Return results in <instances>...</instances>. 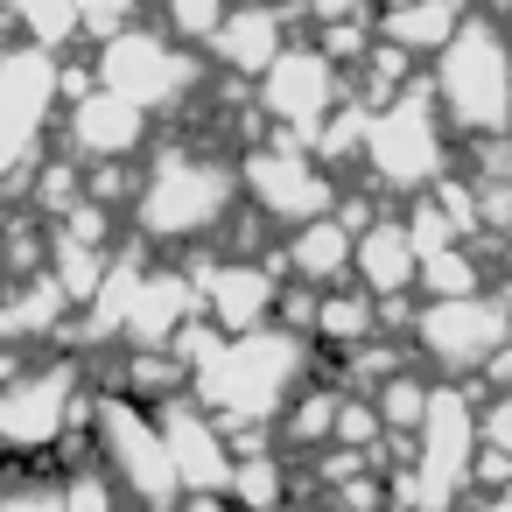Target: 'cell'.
<instances>
[{"label": "cell", "mask_w": 512, "mask_h": 512, "mask_svg": "<svg viewBox=\"0 0 512 512\" xmlns=\"http://www.w3.org/2000/svg\"><path fill=\"white\" fill-rule=\"evenodd\" d=\"M435 85H442V106L463 134H505L512 127V43L484 15H463V29L442 50Z\"/></svg>", "instance_id": "1"}, {"label": "cell", "mask_w": 512, "mask_h": 512, "mask_svg": "<svg viewBox=\"0 0 512 512\" xmlns=\"http://www.w3.org/2000/svg\"><path fill=\"white\" fill-rule=\"evenodd\" d=\"M421 344H428L442 365H463V372H477V365H491V358L512 344V316H505L498 302H484V295L435 302V309L421 316Z\"/></svg>", "instance_id": "2"}, {"label": "cell", "mask_w": 512, "mask_h": 512, "mask_svg": "<svg viewBox=\"0 0 512 512\" xmlns=\"http://www.w3.org/2000/svg\"><path fill=\"white\" fill-rule=\"evenodd\" d=\"M372 169L386 183H435L442 169V141H435V113L421 99H393L379 120H372Z\"/></svg>", "instance_id": "3"}, {"label": "cell", "mask_w": 512, "mask_h": 512, "mask_svg": "<svg viewBox=\"0 0 512 512\" xmlns=\"http://www.w3.org/2000/svg\"><path fill=\"white\" fill-rule=\"evenodd\" d=\"M267 99H274L281 120H316L323 99H330V71H323V57H281L274 78H267Z\"/></svg>", "instance_id": "4"}, {"label": "cell", "mask_w": 512, "mask_h": 512, "mask_svg": "<svg viewBox=\"0 0 512 512\" xmlns=\"http://www.w3.org/2000/svg\"><path fill=\"white\" fill-rule=\"evenodd\" d=\"M358 267H365V281L386 295V288H400V281H414V267H421V253H414V239H407V225H379V232H365L358 239Z\"/></svg>", "instance_id": "5"}, {"label": "cell", "mask_w": 512, "mask_h": 512, "mask_svg": "<svg viewBox=\"0 0 512 512\" xmlns=\"http://www.w3.org/2000/svg\"><path fill=\"white\" fill-rule=\"evenodd\" d=\"M393 43H414V50H449V36L463 29V0H414V8H393L386 15Z\"/></svg>", "instance_id": "6"}, {"label": "cell", "mask_w": 512, "mask_h": 512, "mask_svg": "<svg viewBox=\"0 0 512 512\" xmlns=\"http://www.w3.org/2000/svg\"><path fill=\"white\" fill-rule=\"evenodd\" d=\"M253 176H260V190H267V197H274V211H316V204H323V197H330V190H323V176H316V169H302V162H295V169H288V162H281V155H260V169H253Z\"/></svg>", "instance_id": "7"}, {"label": "cell", "mask_w": 512, "mask_h": 512, "mask_svg": "<svg viewBox=\"0 0 512 512\" xmlns=\"http://www.w3.org/2000/svg\"><path fill=\"white\" fill-rule=\"evenodd\" d=\"M295 260L316 274V281H330L344 260H351V225H330V218H316L309 232H302V246H295Z\"/></svg>", "instance_id": "8"}, {"label": "cell", "mask_w": 512, "mask_h": 512, "mask_svg": "<svg viewBox=\"0 0 512 512\" xmlns=\"http://www.w3.org/2000/svg\"><path fill=\"white\" fill-rule=\"evenodd\" d=\"M225 50H232V64H267V57H274V22H267V15H246V22H232Z\"/></svg>", "instance_id": "9"}, {"label": "cell", "mask_w": 512, "mask_h": 512, "mask_svg": "<svg viewBox=\"0 0 512 512\" xmlns=\"http://www.w3.org/2000/svg\"><path fill=\"white\" fill-rule=\"evenodd\" d=\"M323 330L330 337H365V302H323Z\"/></svg>", "instance_id": "10"}]
</instances>
